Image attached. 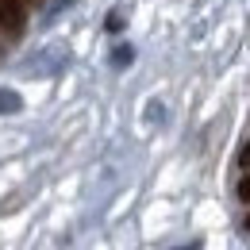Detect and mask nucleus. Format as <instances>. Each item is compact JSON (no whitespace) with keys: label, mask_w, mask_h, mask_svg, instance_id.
I'll list each match as a JSON object with an SVG mask.
<instances>
[{"label":"nucleus","mask_w":250,"mask_h":250,"mask_svg":"<svg viewBox=\"0 0 250 250\" xmlns=\"http://www.w3.org/2000/svg\"><path fill=\"white\" fill-rule=\"evenodd\" d=\"M0 31L8 39H20L27 31V8H23V0H0Z\"/></svg>","instance_id":"f257e3e1"},{"label":"nucleus","mask_w":250,"mask_h":250,"mask_svg":"<svg viewBox=\"0 0 250 250\" xmlns=\"http://www.w3.org/2000/svg\"><path fill=\"white\" fill-rule=\"evenodd\" d=\"M20 108H23L20 93H12V89H0V116H8V112H20Z\"/></svg>","instance_id":"f03ea898"},{"label":"nucleus","mask_w":250,"mask_h":250,"mask_svg":"<svg viewBox=\"0 0 250 250\" xmlns=\"http://www.w3.org/2000/svg\"><path fill=\"white\" fill-rule=\"evenodd\" d=\"M239 200H243V204H250V169H247V177L239 181Z\"/></svg>","instance_id":"7ed1b4c3"},{"label":"nucleus","mask_w":250,"mask_h":250,"mask_svg":"<svg viewBox=\"0 0 250 250\" xmlns=\"http://www.w3.org/2000/svg\"><path fill=\"white\" fill-rule=\"evenodd\" d=\"M131 62V50H127V46H120V50H116V65H127Z\"/></svg>","instance_id":"20e7f679"},{"label":"nucleus","mask_w":250,"mask_h":250,"mask_svg":"<svg viewBox=\"0 0 250 250\" xmlns=\"http://www.w3.org/2000/svg\"><path fill=\"white\" fill-rule=\"evenodd\" d=\"M239 166H243V169H250V143L239 150Z\"/></svg>","instance_id":"39448f33"},{"label":"nucleus","mask_w":250,"mask_h":250,"mask_svg":"<svg viewBox=\"0 0 250 250\" xmlns=\"http://www.w3.org/2000/svg\"><path fill=\"white\" fill-rule=\"evenodd\" d=\"M124 27V16H108V31H120Z\"/></svg>","instance_id":"423d86ee"},{"label":"nucleus","mask_w":250,"mask_h":250,"mask_svg":"<svg viewBox=\"0 0 250 250\" xmlns=\"http://www.w3.org/2000/svg\"><path fill=\"white\" fill-rule=\"evenodd\" d=\"M185 250H200V243H192V247H185Z\"/></svg>","instance_id":"0eeeda50"},{"label":"nucleus","mask_w":250,"mask_h":250,"mask_svg":"<svg viewBox=\"0 0 250 250\" xmlns=\"http://www.w3.org/2000/svg\"><path fill=\"white\" fill-rule=\"evenodd\" d=\"M31 4H42V0H31Z\"/></svg>","instance_id":"6e6552de"}]
</instances>
